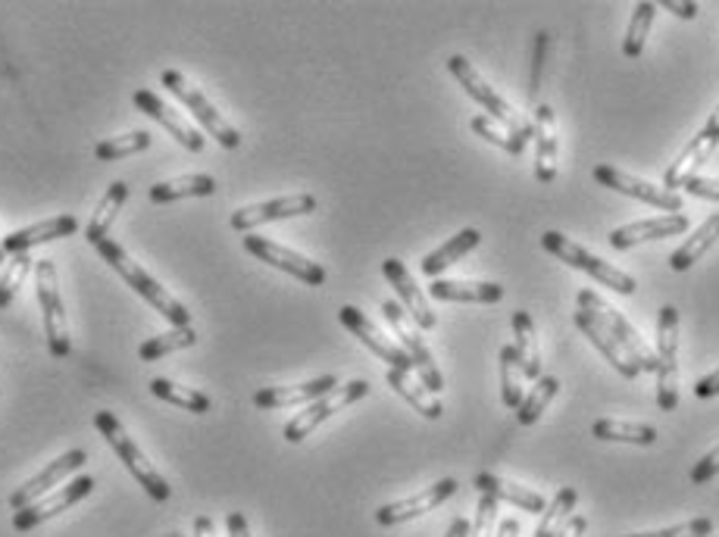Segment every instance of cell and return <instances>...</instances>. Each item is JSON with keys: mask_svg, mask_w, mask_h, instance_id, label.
<instances>
[{"mask_svg": "<svg viewBox=\"0 0 719 537\" xmlns=\"http://www.w3.org/2000/svg\"><path fill=\"white\" fill-rule=\"evenodd\" d=\"M151 148V134L144 132H129V134H117V138H107L94 148V160L101 163H113V160H126V156H134V153L148 151Z\"/></svg>", "mask_w": 719, "mask_h": 537, "instance_id": "ab89813d", "label": "cell"}, {"mask_svg": "<svg viewBox=\"0 0 719 537\" xmlns=\"http://www.w3.org/2000/svg\"><path fill=\"white\" fill-rule=\"evenodd\" d=\"M457 494V482L453 478H441L436 485H429L426 490H419L413 497L407 500H398V504H386L382 509H376V521L382 528H395V525H403V521L419 519L426 513H432L436 506H441L445 500H451Z\"/></svg>", "mask_w": 719, "mask_h": 537, "instance_id": "2e32d148", "label": "cell"}, {"mask_svg": "<svg viewBox=\"0 0 719 537\" xmlns=\"http://www.w3.org/2000/svg\"><path fill=\"white\" fill-rule=\"evenodd\" d=\"M719 241V213H713V216L703 219V225L695 232V235L688 237L686 244L679 247V251L669 256V268L672 272H686V268H691L698 260H701L703 253L710 251L713 244Z\"/></svg>", "mask_w": 719, "mask_h": 537, "instance_id": "d6a6232c", "label": "cell"}, {"mask_svg": "<svg viewBox=\"0 0 719 537\" xmlns=\"http://www.w3.org/2000/svg\"><path fill=\"white\" fill-rule=\"evenodd\" d=\"M198 344V332L188 325V328H172L167 335H157L151 341H144L141 347H138V356L144 359V363H157V359H163L169 353L184 351V347H194Z\"/></svg>", "mask_w": 719, "mask_h": 537, "instance_id": "d590c367", "label": "cell"}, {"mask_svg": "<svg viewBox=\"0 0 719 537\" xmlns=\"http://www.w3.org/2000/svg\"><path fill=\"white\" fill-rule=\"evenodd\" d=\"M591 435L598 437V440H622V444L651 447L653 440H657V428H653V425H638V422L598 419L591 425Z\"/></svg>", "mask_w": 719, "mask_h": 537, "instance_id": "836d02e7", "label": "cell"}, {"mask_svg": "<svg viewBox=\"0 0 719 537\" xmlns=\"http://www.w3.org/2000/svg\"><path fill=\"white\" fill-rule=\"evenodd\" d=\"M226 528H229V537H251L248 519H244L241 513H229V519H226Z\"/></svg>", "mask_w": 719, "mask_h": 537, "instance_id": "816d5d0a", "label": "cell"}, {"mask_svg": "<svg viewBox=\"0 0 719 537\" xmlns=\"http://www.w3.org/2000/svg\"><path fill=\"white\" fill-rule=\"evenodd\" d=\"M572 320H576V325H579V332H582V335H586L588 341H591V344L607 356V363H610L622 378H636L638 366L629 359V356H626V353H622V347L617 344V337L610 335L601 322L595 320V316H588V313H582V310H576V316H572Z\"/></svg>", "mask_w": 719, "mask_h": 537, "instance_id": "484cf974", "label": "cell"}, {"mask_svg": "<svg viewBox=\"0 0 719 537\" xmlns=\"http://www.w3.org/2000/svg\"><path fill=\"white\" fill-rule=\"evenodd\" d=\"M472 485L479 494H488V497H495L498 504H513L519 509H526V513H545L548 504H545V497L536 494V490H529L526 485H513V482H507V478H498V475H491V472H479L476 478H472Z\"/></svg>", "mask_w": 719, "mask_h": 537, "instance_id": "cb8c5ba5", "label": "cell"}, {"mask_svg": "<svg viewBox=\"0 0 719 537\" xmlns=\"http://www.w3.org/2000/svg\"><path fill=\"white\" fill-rule=\"evenodd\" d=\"M79 232V219L76 216H53L38 222V225H29V229H19V232H10L3 241V251L7 256H17V253H29L38 244H48V241H60V237H69Z\"/></svg>", "mask_w": 719, "mask_h": 537, "instance_id": "7402d4cb", "label": "cell"}, {"mask_svg": "<svg viewBox=\"0 0 719 537\" xmlns=\"http://www.w3.org/2000/svg\"><path fill=\"white\" fill-rule=\"evenodd\" d=\"M194 537H217V525L210 516H198L194 519Z\"/></svg>", "mask_w": 719, "mask_h": 537, "instance_id": "db71d44e", "label": "cell"}, {"mask_svg": "<svg viewBox=\"0 0 719 537\" xmlns=\"http://www.w3.org/2000/svg\"><path fill=\"white\" fill-rule=\"evenodd\" d=\"M513 335H517V353L519 363H522V372L529 382H538L541 378V347H538V335H536V322L526 310H517L513 313Z\"/></svg>", "mask_w": 719, "mask_h": 537, "instance_id": "1f68e13d", "label": "cell"}, {"mask_svg": "<svg viewBox=\"0 0 719 537\" xmlns=\"http://www.w3.org/2000/svg\"><path fill=\"white\" fill-rule=\"evenodd\" d=\"M545 48H548V34H538L536 44V69H532V84H529V98L538 94V84H541V67H545Z\"/></svg>", "mask_w": 719, "mask_h": 537, "instance_id": "c3c4849f", "label": "cell"}, {"mask_svg": "<svg viewBox=\"0 0 719 537\" xmlns=\"http://www.w3.org/2000/svg\"><path fill=\"white\" fill-rule=\"evenodd\" d=\"M703 132L710 134V138H713V141H717V144H719V107H717V110H713V113H710V119H707V125H703Z\"/></svg>", "mask_w": 719, "mask_h": 537, "instance_id": "6f0895ef", "label": "cell"}, {"mask_svg": "<svg viewBox=\"0 0 719 537\" xmlns=\"http://www.w3.org/2000/svg\"><path fill=\"white\" fill-rule=\"evenodd\" d=\"M317 213V197L313 194H291V197H276V201L253 203V206H241L232 213V229L241 235H251L253 229L269 225V222H279V219H294V216H310Z\"/></svg>", "mask_w": 719, "mask_h": 537, "instance_id": "7c38bea8", "label": "cell"}, {"mask_svg": "<svg viewBox=\"0 0 719 537\" xmlns=\"http://www.w3.org/2000/svg\"><path fill=\"white\" fill-rule=\"evenodd\" d=\"M495 521H498V500L482 494L479 504H476V521H472V528H469V537H491Z\"/></svg>", "mask_w": 719, "mask_h": 537, "instance_id": "f6af8a7d", "label": "cell"}, {"mask_svg": "<svg viewBox=\"0 0 719 537\" xmlns=\"http://www.w3.org/2000/svg\"><path fill=\"white\" fill-rule=\"evenodd\" d=\"M94 428H98V432L103 435V440L117 450V456L122 459V466L132 472L134 482L148 490V497L157 500V504H167L169 494H172V487L167 485V478H163L160 472L153 469V463L148 459V456L141 454V447L134 444L132 437L126 435L122 422H119L113 413L101 409V413L94 416Z\"/></svg>", "mask_w": 719, "mask_h": 537, "instance_id": "7a4b0ae2", "label": "cell"}, {"mask_svg": "<svg viewBox=\"0 0 719 537\" xmlns=\"http://www.w3.org/2000/svg\"><path fill=\"white\" fill-rule=\"evenodd\" d=\"M719 394V369L710 372V375H703L701 382L695 385V397H701V401H710V397H717Z\"/></svg>", "mask_w": 719, "mask_h": 537, "instance_id": "f907efd6", "label": "cell"}, {"mask_svg": "<svg viewBox=\"0 0 719 537\" xmlns=\"http://www.w3.org/2000/svg\"><path fill=\"white\" fill-rule=\"evenodd\" d=\"M29 268H32V256H29V253L10 256V268L0 275V310H7L10 303L17 301L19 285H22V278L29 275Z\"/></svg>", "mask_w": 719, "mask_h": 537, "instance_id": "b9f144b4", "label": "cell"}, {"mask_svg": "<svg viewBox=\"0 0 719 537\" xmlns=\"http://www.w3.org/2000/svg\"><path fill=\"white\" fill-rule=\"evenodd\" d=\"M94 478L91 475H79V478H72L67 487H60L57 494L51 497H44V500H38V504L26 506V509H17V516H13V528H17L19 535H26V531H32L38 525H44V521L57 519L63 509H69L72 504H79L84 500L91 490H94Z\"/></svg>", "mask_w": 719, "mask_h": 537, "instance_id": "4fadbf2b", "label": "cell"}, {"mask_svg": "<svg viewBox=\"0 0 719 537\" xmlns=\"http://www.w3.org/2000/svg\"><path fill=\"white\" fill-rule=\"evenodd\" d=\"M579 310L588 313V316H595L610 335L617 337V344L622 347V353L636 363L638 372H657V356H653L651 347H648V341L638 335L636 325L626 320L617 306L601 301L595 291H579Z\"/></svg>", "mask_w": 719, "mask_h": 537, "instance_id": "5b68a950", "label": "cell"}, {"mask_svg": "<svg viewBox=\"0 0 719 537\" xmlns=\"http://www.w3.org/2000/svg\"><path fill=\"white\" fill-rule=\"evenodd\" d=\"M660 7H663V10H669L672 17H679V19H695L698 17V10H701L695 0H663Z\"/></svg>", "mask_w": 719, "mask_h": 537, "instance_id": "681fc988", "label": "cell"}, {"mask_svg": "<svg viewBox=\"0 0 719 537\" xmlns=\"http://www.w3.org/2000/svg\"><path fill=\"white\" fill-rule=\"evenodd\" d=\"M686 191L691 194V197L719 201V179H703V175H698V179H691V182H688Z\"/></svg>", "mask_w": 719, "mask_h": 537, "instance_id": "7dc6e473", "label": "cell"}, {"mask_svg": "<svg viewBox=\"0 0 719 537\" xmlns=\"http://www.w3.org/2000/svg\"><path fill=\"white\" fill-rule=\"evenodd\" d=\"M653 17H657V3L651 0H641L636 7V13L629 19V29H626V41H622V53L629 57V60H636L645 51V41H648V34H651Z\"/></svg>", "mask_w": 719, "mask_h": 537, "instance_id": "74e56055", "label": "cell"}, {"mask_svg": "<svg viewBox=\"0 0 719 537\" xmlns=\"http://www.w3.org/2000/svg\"><path fill=\"white\" fill-rule=\"evenodd\" d=\"M536 175L538 182L557 179V122H553L551 103H541L536 110Z\"/></svg>", "mask_w": 719, "mask_h": 537, "instance_id": "d4e9b609", "label": "cell"}, {"mask_svg": "<svg viewBox=\"0 0 719 537\" xmlns=\"http://www.w3.org/2000/svg\"><path fill=\"white\" fill-rule=\"evenodd\" d=\"M98 247V253L103 256V263L117 272L119 278L126 282V285L132 287L134 294H141L144 301L151 303L153 310L163 316L167 322H172L176 328H188L191 325V313L184 310L182 303L176 301L172 294H169L167 287L160 285L157 278H153L151 272H144V268L134 263L129 253L119 247L117 241H110V237H103L101 244H94Z\"/></svg>", "mask_w": 719, "mask_h": 537, "instance_id": "6da1fadb", "label": "cell"}, {"mask_svg": "<svg viewBox=\"0 0 719 537\" xmlns=\"http://www.w3.org/2000/svg\"><path fill=\"white\" fill-rule=\"evenodd\" d=\"M217 179L213 175H179V179H169V182H157L151 188L153 203H172L184 201V197H210L217 194Z\"/></svg>", "mask_w": 719, "mask_h": 537, "instance_id": "4dcf8cb0", "label": "cell"}, {"mask_svg": "<svg viewBox=\"0 0 719 537\" xmlns=\"http://www.w3.org/2000/svg\"><path fill=\"white\" fill-rule=\"evenodd\" d=\"M382 313H386V320L391 322L395 335L401 341V351L413 359V369H417L419 382L429 387L432 394H438V391L445 387V375H441V369L436 366L432 351L426 347V337L419 335L417 322L410 320V313H407L398 301L382 303Z\"/></svg>", "mask_w": 719, "mask_h": 537, "instance_id": "9c48e42d", "label": "cell"}, {"mask_svg": "<svg viewBox=\"0 0 719 537\" xmlns=\"http://www.w3.org/2000/svg\"><path fill=\"white\" fill-rule=\"evenodd\" d=\"M469 528H472V521L453 519L451 528H448V535H445V537H469Z\"/></svg>", "mask_w": 719, "mask_h": 537, "instance_id": "11a10c76", "label": "cell"}, {"mask_svg": "<svg viewBox=\"0 0 719 537\" xmlns=\"http://www.w3.org/2000/svg\"><path fill=\"white\" fill-rule=\"evenodd\" d=\"M160 84H167L169 94L182 103L184 110H191V116L201 122L203 129H207V134H213V138H217V144H222L226 151H238V148H241V134H238V129H234L232 122L219 113L213 103L203 98L194 84L184 79L182 72L167 69V72L160 75Z\"/></svg>", "mask_w": 719, "mask_h": 537, "instance_id": "52a82bcc", "label": "cell"}, {"mask_svg": "<svg viewBox=\"0 0 719 537\" xmlns=\"http://www.w3.org/2000/svg\"><path fill=\"white\" fill-rule=\"evenodd\" d=\"M576 504H579V494H576V487H560L557 490V497H553V504L545 509V519H541V525L536 528V537H553L557 531H560V525H563V519H569V513L576 509Z\"/></svg>", "mask_w": 719, "mask_h": 537, "instance_id": "60d3db41", "label": "cell"}, {"mask_svg": "<svg viewBox=\"0 0 719 537\" xmlns=\"http://www.w3.org/2000/svg\"><path fill=\"white\" fill-rule=\"evenodd\" d=\"M338 387L334 375H319L313 382H303V385H279V387H263L253 394V406L257 409H284V406H310L319 397L332 394Z\"/></svg>", "mask_w": 719, "mask_h": 537, "instance_id": "ffe728a7", "label": "cell"}, {"mask_svg": "<svg viewBox=\"0 0 719 537\" xmlns=\"http://www.w3.org/2000/svg\"><path fill=\"white\" fill-rule=\"evenodd\" d=\"M719 144L710 138V134L698 132L691 141H688L686 148H682V153L676 156V163L667 169V175H663V185H667V191H672L676 194V188H686L691 179H698L701 175V166L710 160V153L717 151Z\"/></svg>", "mask_w": 719, "mask_h": 537, "instance_id": "603a6c76", "label": "cell"}, {"mask_svg": "<svg viewBox=\"0 0 719 537\" xmlns=\"http://www.w3.org/2000/svg\"><path fill=\"white\" fill-rule=\"evenodd\" d=\"M686 213H667V216L641 219V222L619 225L617 232L610 235V247H613V251H629V247H638V244H645V241H660V237L686 235Z\"/></svg>", "mask_w": 719, "mask_h": 537, "instance_id": "d6986e66", "label": "cell"}, {"mask_svg": "<svg viewBox=\"0 0 719 537\" xmlns=\"http://www.w3.org/2000/svg\"><path fill=\"white\" fill-rule=\"evenodd\" d=\"M717 475H719V444L710 450V454L703 456L695 469H691V482H695V485H707V482H710V478H717Z\"/></svg>", "mask_w": 719, "mask_h": 537, "instance_id": "bcb514c9", "label": "cell"}, {"mask_svg": "<svg viewBox=\"0 0 719 537\" xmlns=\"http://www.w3.org/2000/svg\"><path fill=\"white\" fill-rule=\"evenodd\" d=\"M388 385H391V391H398L403 401L410 403L413 409H417L419 416H426V419H441V413H445V406H441V401H438L436 394L429 391V387L422 385L419 378H413L410 372H401V369H388Z\"/></svg>", "mask_w": 719, "mask_h": 537, "instance_id": "83f0119b", "label": "cell"}, {"mask_svg": "<svg viewBox=\"0 0 719 537\" xmlns=\"http://www.w3.org/2000/svg\"><path fill=\"white\" fill-rule=\"evenodd\" d=\"M169 537H179V535H169Z\"/></svg>", "mask_w": 719, "mask_h": 537, "instance_id": "91938a15", "label": "cell"}, {"mask_svg": "<svg viewBox=\"0 0 719 537\" xmlns=\"http://www.w3.org/2000/svg\"><path fill=\"white\" fill-rule=\"evenodd\" d=\"M522 385H526V372H522V363H519L517 347H501V394H503V406L510 409H519L522 403Z\"/></svg>", "mask_w": 719, "mask_h": 537, "instance_id": "f35d334b", "label": "cell"}, {"mask_svg": "<svg viewBox=\"0 0 719 537\" xmlns=\"http://www.w3.org/2000/svg\"><path fill=\"white\" fill-rule=\"evenodd\" d=\"M134 107L144 113V116H151L153 122H160L163 129H167L182 148H188L191 153H201L203 151V134L188 122V119H182L169 103H163L153 91H148V88H141V91H134Z\"/></svg>", "mask_w": 719, "mask_h": 537, "instance_id": "ac0fdd59", "label": "cell"}, {"mask_svg": "<svg viewBox=\"0 0 719 537\" xmlns=\"http://www.w3.org/2000/svg\"><path fill=\"white\" fill-rule=\"evenodd\" d=\"M586 528H588L586 516H576V519H569L567 525H563V528H560V531H557L553 537H582L586 535Z\"/></svg>", "mask_w": 719, "mask_h": 537, "instance_id": "f5cc1de1", "label": "cell"}, {"mask_svg": "<svg viewBox=\"0 0 719 537\" xmlns=\"http://www.w3.org/2000/svg\"><path fill=\"white\" fill-rule=\"evenodd\" d=\"M498 537H519V521L501 519V525H498Z\"/></svg>", "mask_w": 719, "mask_h": 537, "instance_id": "9f6ffc18", "label": "cell"}, {"mask_svg": "<svg viewBox=\"0 0 719 537\" xmlns=\"http://www.w3.org/2000/svg\"><path fill=\"white\" fill-rule=\"evenodd\" d=\"M34 294H38V303H41L48 351L57 359H67L72 344H69L67 310H63V297H60V278H57V266H53L51 260H38L34 263Z\"/></svg>", "mask_w": 719, "mask_h": 537, "instance_id": "8992f818", "label": "cell"}, {"mask_svg": "<svg viewBox=\"0 0 719 537\" xmlns=\"http://www.w3.org/2000/svg\"><path fill=\"white\" fill-rule=\"evenodd\" d=\"M7 260V251H3V241H0V263Z\"/></svg>", "mask_w": 719, "mask_h": 537, "instance_id": "680465c9", "label": "cell"}, {"mask_svg": "<svg viewBox=\"0 0 719 537\" xmlns=\"http://www.w3.org/2000/svg\"><path fill=\"white\" fill-rule=\"evenodd\" d=\"M479 241H482V232H479V229H463L460 235H453L448 244H441L438 251H432L422 260V272H426L429 278H438L445 268H451L457 260H463L469 251H476Z\"/></svg>", "mask_w": 719, "mask_h": 537, "instance_id": "f546056e", "label": "cell"}, {"mask_svg": "<svg viewBox=\"0 0 719 537\" xmlns=\"http://www.w3.org/2000/svg\"><path fill=\"white\" fill-rule=\"evenodd\" d=\"M595 182L610 191H619L626 197H636L641 203H651L657 210H667V213H679L682 210V197L672 194L667 188H653L648 185L645 179H636L629 172H622L617 166H595Z\"/></svg>", "mask_w": 719, "mask_h": 537, "instance_id": "9a60e30c", "label": "cell"}, {"mask_svg": "<svg viewBox=\"0 0 719 537\" xmlns=\"http://www.w3.org/2000/svg\"><path fill=\"white\" fill-rule=\"evenodd\" d=\"M367 394H369V382H363V378L348 382V385H338L332 394H326V397H319L317 403L303 406L301 413L284 425V440H288V444H301L303 437L310 435L313 428H319L326 419H332L338 409H344V406H351V403L363 401Z\"/></svg>", "mask_w": 719, "mask_h": 537, "instance_id": "30bf717a", "label": "cell"}, {"mask_svg": "<svg viewBox=\"0 0 719 537\" xmlns=\"http://www.w3.org/2000/svg\"><path fill=\"white\" fill-rule=\"evenodd\" d=\"M88 463V454L84 450H69V454L57 456L51 466L38 472L34 478H29L26 485H19L13 494H10V509H26V506L38 504L53 485H60L67 475L79 472Z\"/></svg>", "mask_w": 719, "mask_h": 537, "instance_id": "e0dca14e", "label": "cell"}, {"mask_svg": "<svg viewBox=\"0 0 719 537\" xmlns=\"http://www.w3.org/2000/svg\"><path fill=\"white\" fill-rule=\"evenodd\" d=\"M382 272H386V278L391 282V287L398 291V297H401L403 310L410 313V320L417 322L419 328H436L438 320L436 313H432V306L426 301V294H422V287L413 282V275L407 272L401 260H395V256H388L386 263H382Z\"/></svg>", "mask_w": 719, "mask_h": 537, "instance_id": "44dd1931", "label": "cell"}, {"mask_svg": "<svg viewBox=\"0 0 719 537\" xmlns=\"http://www.w3.org/2000/svg\"><path fill=\"white\" fill-rule=\"evenodd\" d=\"M657 406L660 413H672L679 406V310L667 303L657 320Z\"/></svg>", "mask_w": 719, "mask_h": 537, "instance_id": "277c9868", "label": "cell"}, {"mask_svg": "<svg viewBox=\"0 0 719 537\" xmlns=\"http://www.w3.org/2000/svg\"><path fill=\"white\" fill-rule=\"evenodd\" d=\"M429 294L445 303H498L503 301V287L495 282H451L436 278L429 285Z\"/></svg>", "mask_w": 719, "mask_h": 537, "instance_id": "4316f807", "label": "cell"}, {"mask_svg": "<svg viewBox=\"0 0 719 537\" xmlns=\"http://www.w3.org/2000/svg\"><path fill=\"white\" fill-rule=\"evenodd\" d=\"M557 391H560V378H553V375H541L538 378V385L522 397L517 409V419L519 425H536L541 419V413L548 409V403L557 397Z\"/></svg>", "mask_w": 719, "mask_h": 537, "instance_id": "8d00e7d4", "label": "cell"}, {"mask_svg": "<svg viewBox=\"0 0 719 537\" xmlns=\"http://www.w3.org/2000/svg\"><path fill=\"white\" fill-rule=\"evenodd\" d=\"M541 247H545L548 253H553L557 260H563L567 266L582 268V272L591 275L595 282L613 287L617 294H636L638 282L629 275V272L610 266L607 260L595 256V253H588L586 247H579V244H572V241H569L567 235H560V232H545V235H541Z\"/></svg>", "mask_w": 719, "mask_h": 537, "instance_id": "ba28073f", "label": "cell"}, {"mask_svg": "<svg viewBox=\"0 0 719 537\" xmlns=\"http://www.w3.org/2000/svg\"><path fill=\"white\" fill-rule=\"evenodd\" d=\"M151 391L153 397L172 403V406H179V409H188V413H194V416L210 413V397L201 394V391H194V387L176 385V382H169V378H153Z\"/></svg>", "mask_w": 719, "mask_h": 537, "instance_id": "e575fe53", "label": "cell"}, {"mask_svg": "<svg viewBox=\"0 0 719 537\" xmlns=\"http://www.w3.org/2000/svg\"><path fill=\"white\" fill-rule=\"evenodd\" d=\"M448 69H451V75L457 82L463 84V91H467L472 101L479 103V107H486L488 113L495 119H501V125L507 132L517 138L519 144L526 148L529 144V138H536V129H532V122L522 116L519 110H513L510 103L503 101L501 94L491 88V84L476 72V67L469 63L467 57H460V53H453L451 60H448Z\"/></svg>", "mask_w": 719, "mask_h": 537, "instance_id": "3957f363", "label": "cell"}, {"mask_svg": "<svg viewBox=\"0 0 719 537\" xmlns=\"http://www.w3.org/2000/svg\"><path fill=\"white\" fill-rule=\"evenodd\" d=\"M338 320H341V325H344V328H348L360 344H367L369 351L376 353L379 359H386L388 369L417 372L413 369V359H410V356H407L395 341H388V337L367 320V313H363V310H357V306L348 303V306H341V310H338Z\"/></svg>", "mask_w": 719, "mask_h": 537, "instance_id": "5bb4252c", "label": "cell"}, {"mask_svg": "<svg viewBox=\"0 0 719 537\" xmlns=\"http://www.w3.org/2000/svg\"><path fill=\"white\" fill-rule=\"evenodd\" d=\"M713 531V521L710 519H691L682 525H672V528H660V531H641V535H622V537H707Z\"/></svg>", "mask_w": 719, "mask_h": 537, "instance_id": "ee69618b", "label": "cell"}, {"mask_svg": "<svg viewBox=\"0 0 719 537\" xmlns=\"http://www.w3.org/2000/svg\"><path fill=\"white\" fill-rule=\"evenodd\" d=\"M469 129H472V132L479 134V138H486L488 144H495V148H501V151H507L510 153V156H522V153H526V148H522V144H519L517 138H513V134L507 132V129H498V125H495V122H491V119L488 116H472V122H469Z\"/></svg>", "mask_w": 719, "mask_h": 537, "instance_id": "7bdbcfd3", "label": "cell"}, {"mask_svg": "<svg viewBox=\"0 0 719 537\" xmlns=\"http://www.w3.org/2000/svg\"><path fill=\"white\" fill-rule=\"evenodd\" d=\"M126 201H129V185L126 182H113V185L107 188V194L98 201V210L91 213V222L84 229L88 244H101L107 232H110V225L117 222L119 210L126 206Z\"/></svg>", "mask_w": 719, "mask_h": 537, "instance_id": "f1b7e54d", "label": "cell"}, {"mask_svg": "<svg viewBox=\"0 0 719 537\" xmlns=\"http://www.w3.org/2000/svg\"><path fill=\"white\" fill-rule=\"evenodd\" d=\"M241 244H244V251L251 253V256H257L260 263L282 268V272H288V275H294L301 285H310V287L326 285V268L319 266L317 260H307L303 253L291 251V247L276 244V241H269V237H260V235H244L241 237Z\"/></svg>", "mask_w": 719, "mask_h": 537, "instance_id": "8fae6325", "label": "cell"}]
</instances>
